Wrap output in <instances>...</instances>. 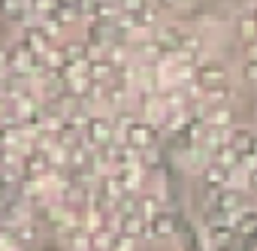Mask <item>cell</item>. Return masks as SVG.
Returning <instances> with one entry per match:
<instances>
[{
	"instance_id": "obj_4",
	"label": "cell",
	"mask_w": 257,
	"mask_h": 251,
	"mask_svg": "<svg viewBox=\"0 0 257 251\" xmlns=\"http://www.w3.org/2000/svg\"><path fill=\"white\" fill-rule=\"evenodd\" d=\"M0 22H4L13 34L22 31L28 22H34L31 13H28V0H4V4H0Z\"/></svg>"
},
{
	"instance_id": "obj_12",
	"label": "cell",
	"mask_w": 257,
	"mask_h": 251,
	"mask_svg": "<svg viewBox=\"0 0 257 251\" xmlns=\"http://www.w3.org/2000/svg\"><path fill=\"white\" fill-rule=\"evenodd\" d=\"M149 251H182V245L176 242V245H167V248H149Z\"/></svg>"
},
{
	"instance_id": "obj_11",
	"label": "cell",
	"mask_w": 257,
	"mask_h": 251,
	"mask_svg": "<svg viewBox=\"0 0 257 251\" xmlns=\"http://www.w3.org/2000/svg\"><path fill=\"white\" fill-rule=\"evenodd\" d=\"M248 121L257 124V100H254V97H251V106H248Z\"/></svg>"
},
{
	"instance_id": "obj_3",
	"label": "cell",
	"mask_w": 257,
	"mask_h": 251,
	"mask_svg": "<svg viewBox=\"0 0 257 251\" xmlns=\"http://www.w3.org/2000/svg\"><path fill=\"white\" fill-rule=\"evenodd\" d=\"M16 37H19V40H22L28 49H34L40 58H43V55H46L52 46H58V43L52 40V34H49V31H46L40 22H28L22 31H16Z\"/></svg>"
},
{
	"instance_id": "obj_10",
	"label": "cell",
	"mask_w": 257,
	"mask_h": 251,
	"mask_svg": "<svg viewBox=\"0 0 257 251\" xmlns=\"http://www.w3.org/2000/svg\"><path fill=\"white\" fill-rule=\"evenodd\" d=\"M10 73V37H0V76Z\"/></svg>"
},
{
	"instance_id": "obj_2",
	"label": "cell",
	"mask_w": 257,
	"mask_h": 251,
	"mask_svg": "<svg viewBox=\"0 0 257 251\" xmlns=\"http://www.w3.org/2000/svg\"><path fill=\"white\" fill-rule=\"evenodd\" d=\"M121 140H124L127 146H134L137 152H149V149H161V146H164V131L158 128L155 121L137 115V118L121 131Z\"/></svg>"
},
{
	"instance_id": "obj_13",
	"label": "cell",
	"mask_w": 257,
	"mask_h": 251,
	"mask_svg": "<svg viewBox=\"0 0 257 251\" xmlns=\"http://www.w3.org/2000/svg\"><path fill=\"white\" fill-rule=\"evenodd\" d=\"M218 251H233V248H218Z\"/></svg>"
},
{
	"instance_id": "obj_5",
	"label": "cell",
	"mask_w": 257,
	"mask_h": 251,
	"mask_svg": "<svg viewBox=\"0 0 257 251\" xmlns=\"http://www.w3.org/2000/svg\"><path fill=\"white\" fill-rule=\"evenodd\" d=\"M88 79L97 85H109L115 79V64L109 61V55H97L88 61Z\"/></svg>"
},
{
	"instance_id": "obj_8",
	"label": "cell",
	"mask_w": 257,
	"mask_h": 251,
	"mask_svg": "<svg viewBox=\"0 0 257 251\" xmlns=\"http://www.w3.org/2000/svg\"><path fill=\"white\" fill-rule=\"evenodd\" d=\"M28 13L34 22H40L52 13H58V0H28Z\"/></svg>"
},
{
	"instance_id": "obj_1",
	"label": "cell",
	"mask_w": 257,
	"mask_h": 251,
	"mask_svg": "<svg viewBox=\"0 0 257 251\" xmlns=\"http://www.w3.org/2000/svg\"><path fill=\"white\" fill-rule=\"evenodd\" d=\"M82 140L91 146V149H106L112 143H118V128H115V121L106 109H94L85 121V131H82Z\"/></svg>"
},
{
	"instance_id": "obj_9",
	"label": "cell",
	"mask_w": 257,
	"mask_h": 251,
	"mask_svg": "<svg viewBox=\"0 0 257 251\" xmlns=\"http://www.w3.org/2000/svg\"><path fill=\"white\" fill-rule=\"evenodd\" d=\"M115 4H118V10H121L124 16H137V13H143V10L152 4V0H115Z\"/></svg>"
},
{
	"instance_id": "obj_7",
	"label": "cell",
	"mask_w": 257,
	"mask_h": 251,
	"mask_svg": "<svg viewBox=\"0 0 257 251\" xmlns=\"http://www.w3.org/2000/svg\"><path fill=\"white\" fill-rule=\"evenodd\" d=\"M115 236H118V230H115V227H103V230L91 233V251H112Z\"/></svg>"
},
{
	"instance_id": "obj_6",
	"label": "cell",
	"mask_w": 257,
	"mask_h": 251,
	"mask_svg": "<svg viewBox=\"0 0 257 251\" xmlns=\"http://www.w3.org/2000/svg\"><path fill=\"white\" fill-rule=\"evenodd\" d=\"M236 82L248 91L257 88V61H236Z\"/></svg>"
}]
</instances>
